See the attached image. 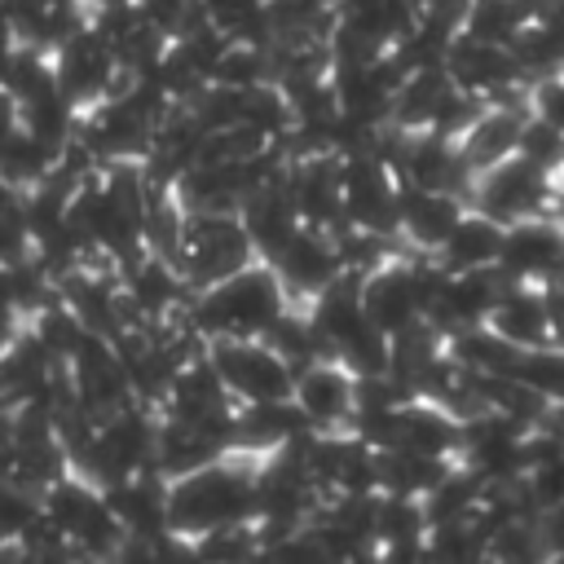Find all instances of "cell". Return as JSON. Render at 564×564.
<instances>
[{
  "label": "cell",
  "instance_id": "f35d334b",
  "mask_svg": "<svg viewBox=\"0 0 564 564\" xmlns=\"http://www.w3.org/2000/svg\"><path fill=\"white\" fill-rule=\"evenodd\" d=\"M137 9H141L145 22H154L167 40H176V35H185V31H194V26L207 22L203 0H137Z\"/></svg>",
  "mask_w": 564,
  "mask_h": 564
},
{
  "label": "cell",
  "instance_id": "2e32d148",
  "mask_svg": "<svg viewBox=\"0 0 564 564\" xmlns=\"http://www.w3.org/2000/svg\"><path fill=\"white\" fill-rule=\"evenodd\" d=\"M291 397L304 410V419H308L313 432H339V427H352L357 375L339 357H317V361H308V366L295 370Z\"/></svg>",
  "mask_w": 564,
  "mask_h": 564
},
{
  "label": "cell",
  "instance_id": "52a82bcc",
  "mask_svg": "<svg viewBox=\"0 0 564 564\" xmlns=\"http://www.w3.org/2000/svg\"><path fill=\"white\" fill-rule=\"evenodd\" d=\"M53 75H57V88H62L79 110L97 106L101 97L119 93V88L132 79V75L119 66L110 40H106L93 22L79 26L70 40H62V44L53 48Z\"/></svg>",
  "mask_w": 564,
  "mask_h": 564
},
{
  "label": "cell",
  "instance_id": "83f0119b",
  "mask_svg": "<svg viewBox=\"0 0 564 564\" xmlns=\"http://www.w3.org/2000/svg\"><path fill=\"white\" fill-rule=\"evenodd\" d=\"M445 344H449V357H454L463 370H471V375H511V366H516V357H520V348H516L511 339H502L489 322L467 326V330L449 335Z\"/></svg>",
  "mask_w": 564,
  "mask_h": 564
},
{
  "label": "cell",
  "instance_id": "8d00e7d4",
  "mask_svg": "<svg viewBox=\"0 0 564 564\" xmlns=\"http://www.w3.org/2000/svg\"><path fill=\"white\" fill-rule=\"evenodd\" d=\"M516 154H524L533 167L560 176V172H564V128H555L551 119H542L538 110H529V115H524V128H520Z\"/></svg>",
  "mask_w": 564,
  "mask_h": 564
},
{
  "label": "cell",
  "instance_id": "30bf717a",
  "mask_svg": "<svg viewBox=\"0 0 564 564\" xmlns=\"http://www.w3.org/2000/svg\"><path fill=\"white\" fill-rule=\"evenodd\" d=\"M445 70L458 88H467L485 101H529V84L516 66L511 44H489V40H476V35L458 31L454 44H449Z\"/></svg>",
  "mask_w": 564,
  "mask_h": 564
},
{
  "label": "cell",
  "instance_id": "74e56055",
  "mask_svg": "<svg viewBox=\"0 0 564 564\" xmlns=\"http://www.w3.org/2000/svg\"><path fill=\"white\" fill-rule=\"evenodd\" d=\"M189 546H194V560H247V555H260L256 520H242V524H220V529H207V533L189 538Z\"/></svg>",
  "mask_w": 564,
  "mask_h": 564
},
{
  "label": "cell",
  "instance_id": "3957f363",
  "mask_svg": "<svg viewBox=\"0 0 564 564\" xmlns=\"http://www.w3.org/2000/svg\"><path fill=\"white\" fill-rule=\"evenodd\" d=\"M256 260V242L238 212H185V234L176 247V269L194 291L238 273Z\"/></svg>",
  "mask_w": 564,
  "mask_h": 564
},
{
  "label": "cell",
  "instance_id": "7402d4cb",
  "mask_svg": "<svg viewBox=\"0 0 564 564\" xmlns=\"http://www.w3.org/2000/svg\"><path fill=\"white\" fill-rule=\"evenodd\" d=\"M463 212H467L463 194L423 189V185H405L401 181V238L414 251H436L449 238V229L458 225Z\"/></svg>",
  "mask_w": 564,
  "mask_h": 564
},
{
  "label": "cell",
  "instance_id": "6da1fadb",
  "mask_svg": "<svg viewBox=\"0 0 564 564\" xmlns=\"http://www.w3.org/2000/svg\"><path fill=\"white\" fill-rule=\"evenodd\" d=\"M256 520V454L229 449L207 467L167 480V524L181 538H198L220 524Z\"/></svg>",
  "mask_w": 564,
  "mask_h": 564
},
{
  "label": "cell",
  "instance_id": "7c38bea8",
  "mask_svg": "<svg viewBox=\"0 0 564 564\" xmlns=\"http://www.w3.org/2000/svg\"><path fill=\"white\" fill-rule=\"evenodd\" d=\"M498 269L511 282H560L564 278V220L555 212L546 216H529L502 229V251H498Z\"/></svg>",
  "mask_w": 564,
  "mask_h": 564
},
{
  "label": "cell",
  "instance_id": "4fadbf2b",
  "mask_svg": "<svg viewBox=\"0 0 564 564\" xmlns=\"http://www.w3.org/2000/svg\"><path fill=\"white\" fill-rule=\"evenodd\" d=\"M392 172L405 181V185H423V189H449V194H463L471 189L476 172L467 167L463 150L454 137L445 132H401L397 141V154H392Z\"/></svg>",
  "mask_w": 564,
  "mask_h": 564
},
{
  "label": "cell",
  "instance_id": "b9f144b4",
  "mask_svg": "<svg viewBox=\"0 0 564 564\" xmlns=\"http://www.w3.org/2000/svg\"><path fill=\"white\" fill-rule=\"evenodd\" d=\"M542 304H546L551 344H564V278L560 282H542Z\"/></svg>",
  "mask_w": 564,
  "mask_h": 564
},
{
  "label": "cell",
  "instance_id": "7a4b0ae2",
  "mask_svg": "<svg viewBox=\"0 0 564 564\" xmlns=\"http://www.w3.org/2000/svg\"><path fill=\"white\" fill-rule=\"evenodd\" d=\"M291 304L278 269L269 260H251L242 264L238 273L203 286L189 295L185 304V317L198 326V335L212 344V339H225V335H242V339H256L273 326V317Z\"/></svg>",
  "mask_w": 564,
  "mask_h": 564
},
{
  "label": "cell",
  "instance_id": "ab89813d",
  "mask_svg": "<svg viewBox=\"0 0 564 564\" xmlns=\"http://www.w3.org/2000/svg\"><path fill=\"white\" fill-rule=\"evenodd\" d=\"M524 489H529L538 516L551 511V507H560V502H564V454L533 463V467L524 471Z\"/></svg>",
  "mask_w": 564,
  "mask_h": 564
},
{
  "label": "cell",
  "instance_id": "9a60e30c",
  "mask_svg": "<svg viewBox=\"0 0 564 564\" xmlns=\"http://www.w3.org/2000/svg\"><path fill=\"white\" fill-rule=\"evenodd\" d=\"M66 370H70V383H75V401L93 414V419H106L115 414L119 405L137 401L132 397V383H128V370L115 352V344L106 335H84L79 348L66 357Z\"/></svg>",
  "mask_w": 564,
  "mask_h": 564
},
{
  "label": "cell",
  "instance_id": "4316f807",
  "mask_svg": "<svg viewBox=\"0 0 564 564\" xmlns=\"http://www.w3.org/2000/svg\"><path fill=\"white\" fill-rule=\"evenodd\" d=\"M57 150H48L35 132H26L22 123H13V128H4L0 132V185H9V189H31V185H40L53 167H57Z\"/></svg>",
  "mask_w": 564,
  "mask_h": 564
},
{
  "label": "cell",
  "instance_id": "8fae6325",
  "mask_svg": "<svg viewBox=\"0 0 564 564\" xmlns=\"http://www.w3.org/2000/svg\"><path fill=\"white\" fill-rule=\"evenodd\" d=\"M524 436L529 427H520L516 419L498 414V410H480L471 419H463V445H458V463L471 467L485 485H502V480H520L524 476Z\"/></svg>",
  "mask_w": 564,
  "mask_h": 564
},
{
  "label": "cell",
  "instance_id": "9c48e42d",
  "mask_svg": "<svg viewBox=\"0 0 564 564\" xmlns=\"http://www.w3.org/2000/svg\"><path fill=\"white\" fill-rule=\"evenodd\" d=\"M212 366L220 370L225 388L234 392V401H273V397H291L295 370L282 361V352H273L260 335L242 339V335H225L207 344Z\"/></svg>",
  "mask_w": 564,
  "mask_h": 564
},
{
  "label": "cell",
  "instance_id": "d590c367",
  "mask_svg": "<svg viewBox=\"0 0 564 564\" xmlns=\"http://www.w3.org/2000/svg\"><path fill=\"white\" fill-rule=\"evenodd\" d=\"M26 326H31V330L44 339V348H48L53 357H62V361H66V357L79 348V339L88 335V326H84L57 295H53L44 308H35V313L26 317Z\"/></svg>",
  "mask_w": 564,
  "mask_h": 564
},
{
  "label": "cell",
  "instance_id": "1f68e13d",
  "mask_svg": "<svg viewBox=\"0 0 564 564\" xmlns=\"http://www.w3.org/2000/svg\"><path fill=\"white\" fill-rule=\"evenodd\" d=\"M511 53H516V66L524 75V84L533 88L538 79H551V75H564V35L551 31L546 22H524L520 35L511 40Z\"/></svg>",
  "mask_w": 564,
  "mask_h": 564
},
{
  "label": "cell",
  "instance_id": "cb8c5ba5",
  "mask_svg": "<svg viewBox=\"0 0 564 564\" xmlns=\"http://www.w3.org/2000/svg\"><path fill=\"white\" fill-rule=\"evenodd\" d=\"M502 229H507V225H498L494 216H485V212L467 207V212L458 216V225L449 229V238H445L432 256H436V260H441V269H449V273L489 269V264H498Z\"/></svg>",
  "mask_w": 564,
  "mask_h": 564
},
{
  "label": "cell",
  "instance_id": "ac0fdd59",
  "mask_svg": "<svg viewBox=\"0 0 564 564\" xmlns=\"http://www.w3.org/2000/svg\"><path fill=\"white\" fill-rule=\"evenodd\" d=\"M106 502L119 516L128 538H159L167 533V476L159 467H141L115 485H106Z\"/></svg>",
  "mask_w": 564,
  "mask_h": 564
},
{
  "label": "cell",
  "instance_id": "e575fe53",
  "mask_svg": "<svg viewBox=\"0 0 564 564\" xmlns=\"http://www.w3.org/2000/svg\"><path fill=\"white\" fill-rule=\"evenodd\" d=\"M44 516V494L0 476V542H22Z\"/></svg>",
  "mask_w": 564,
  "mask_h": 564
},
{
  "label": "cell",
  "instance_id": "7bdbcfd3",
  "mask_svg": "<svg viewBox=\"0 0 564 564\" xmlns=\"http://www.w3.org/2000/svg\"><path fill=\"white\" fill-rule=\"evenodd\" d=\"M13 123H18V101H13V97L4 93V84H0V132L13 128Z\"/></svg>",
  "mask_w": 564,
  "mask_h": 564
},
{
  "label": "cell",
  "instance_id": "603a6c76",
  "mask_svg": "<svg viewBox=\"0 0 564 564\" xmlns=\"http://www.w3.org/2000/svg\"><path fill=\"white\" fill-rule=\"evenodd\" d=\"M458 445H463V419H454L441 401L414 397V401L401 405L392 449H414V454H432V458H458Z\"/></svg>",
  "mask_w": 564,
  "mask_h": 564
},
{
  "label": "cell",
  "instance_id": "44dd1931",
  "mask_svg": "<svg viewBox=\"0 0 564 564\" xmlns=\"http://www.w3.org/2000/svg\"><path fill=\"white\" fill-rule=\"evenodd\" d=\"M529 110H533L529 101H489V106L471 119V128L458 137V150H463L467 167H471V172H485V167L502 163L507 154H516L520 128H524V115H529Z\"/></svg>",
  "mask_w": 564,
  "mask_h": 564
},
{
  "label": "cell",
  "instance_id": "e0dca14e",
  "mask_svg": "<svg viewBox=\"0 0 564 564\" xmlns=\"http://www.w3.org/2000/svg\"><path fill=\"white\" fill-rule=\"evenodd\" d=\"M286 189L295 198V212L304 225L313 229H344V172H339V154L335 150H317V154H300L286 163Z\"/></svg>",
  "mask_w": 564,
  "mask_h": 564
},
{
  "label": "cell",
  "instance_id": "277c9868",
  "mask_svg": "<svg viewBox=\"0 0 564 564\" xmlns=\"http://www.w3.org/2000/svg\"><path fill=\"white\" fill-rule=\"evenodd\" d=\"M445 269L441 260L423 256V260H397L388 256L383 264H375L366 278H361V304H366V317L392 339L397 330L414 326L423 313H427V300L432 291L441 286Z\"/></svg>",
  "mask_w": 564,
  "mask_h": 564
},
{
  "label": "cell",
  "instance_id": "ee69618b",
  "mask_svg": "<svg viewBox=\"0 0 564 564\" xmlns=\"http://www.w3.org/2000/svg\"><path fill=\"white\" fill-rule=\"evenodd\" d=\"M560 189H564V172H560Z\"/></svg>",
  "mask_w": 564,
  "mask_h": 564
},
{
  "label": "cell",
  "instance_id": "8992f818",
  "mask_svg": "<svg viewBox=\"0 0 564 564\" xmlns=\"http://www.w3.org/2000/svg\"><path fill=\"white\" fill-rule=\"evenodd\" d=\"M560 203V176L533 167L524 154H507L502 163L476 172L467 189V207L494 216L498 225H516L529 216H546Z\"/></svg>",
  "mask_w": 564,
  "mask_h": 564
},
{
  "label": "cell",
  "instance_id": "f546056e",
  "mask_svg": "<svg viewBox=\"0 0 564 564\" xmlns=\"http://www.w3.org/2000/svg\"><path fill=\"white\" fill-rule=\"evenodd\" d=\"M480 498H485V480H480L471 467L454 463V467L423 494L427 524H441V520H467V516H476Z\"/></svg>",
  "mask_w": 564,
  "mask_h": 564
},
{
  "label": "cell",
  "instance_id": "836d02e7",
  "mask_svg": "<svg viewBox=\"0 0 564 564\" xmlns=\"http://www.w3.org/2000/svg\"><path fill=\"white\" fill-rule=\"evenodd\" d=\"M427 555L432 560H480L489 555V533L476 524V516L427 524Z\"/></svg>",
  "mask_w": 564,
  "mask_h": 564
},
{
  "label": "cell",
  "instance_id": "d6986e66",
  "mask_svg": "<svg viewBox=\"0 0 564 564\" xmlns=\"http://www.w3.org/2000/svg\"><path fill=\"white\" fill-rule=\"evenodd\" d=\"M313 432L304 410L295 405V397H273V401H242L234 414V449L247 454H273L282 445H291L295 436Z\"/></svg>",
  "mask_w": 564,
  "mask_h": 564
},
{
  "label": "cell",
  "instance_id": "4dcf8cb0",
  "mask_svg": "<svg viewBox=\"0 0 564 564\" xmlns=\"http://www.w3.org/2000/svg\"><path fill=\"white\" fill-rule=\"evenodd\" d=\"M533 13H538V0H471L458 31L489 40V44H511L520 26L533 22Z\"/></svg>",
  "mask_w": 564,
  "mask_h": 564
},
{
  "label": "cell",
  "instance_id": "ba28073f",
  "mask_svg": "<svg viewBox=\"0 0 564 564\" xmlns=\"http://www.w3.org/2000/svg\"><path fill=\"white\" fill-rule=\"evenodd\" d=\"M344 172V220L366 234L397 238L401 234V176L379 154L339 159Z\"/></svg>",
  "mask_w": 564,
  "mask_h": 564
},
{
  "label": "cell",
  "instance_id": "60d3db41",
  "mask_svg": "<svg viewBox=\"0 0 564 564\" xmlns=\"http://www.w3.org/2000/svg\"><path fill=\"white\" fill-rule=\"evenodd\" d=\"M529 106H533L542 119H551L555 128H564V75L538 79V84L529 88Z\"/></svg>",
  "mask_w": 564,
  "mask_h": 564
},
{
  "label": "cell",
  "instance_id": "5b68a950",
  "mask_svg": "<svg viewBox=\"0 0 564 564\" xmlns=\"http://www.w3.org/2000/svg\"><path fill=\"white\" fill-rule=\"evenodd\" d=\"M44 516L66 533L75 555H115L123 542V524L106 502V489L79 476L75 467L44 489Z\"/></svg>",
  "mask_w": 564,
  "mask_h": 564
},
{
  "label": "cell",
  "instance_id": "d4e9b609",
  "mask_svg": "<svg viewBox=\"0 0 564 564\" xmlns=\"http://www.w3.org/2000/svg\"><path fill=\"white\" fill-rule=\"evenodd\" d=\"M489 326H494L502 339H511L516 348L551 344L542 286H533V282H511V286H502V291H498V300H494Z\"/></svg>",
  "mask_w": 564,
  "mask_h": 564
},
{
  "label": "cell",
  "instance_id": "ffe728a7",
  "mask_svg": "<svg viewBox=\"0 0 564 564\" xmlns=\"http://www.w3.org/2000/svg\"><path fill=\"white\" fill-rule=\"evenodd\" d=\"M238 216H242V225H247V234H251L260 260H273V256L282 251V242L304 225L300 212H295V198H291V189H286V172L273 176V181H264L260 189H251V194L242 198Z\"/></svg>",
  "mask_w": 564,
  "mask_h": 564
},
{
  "label": "cell",
  "instance_id": "5bb4252c",
  "mask_svg": "<svg viewBox=\"0 0 564 564\" xmlns=\"http://www.w3.org/2000/svg\"><path fill=\"white\" fill-rule=\"evenodd\" d=\"M291 295V304H313L339 273H344V260H339V247H335V234L326 229H313V225H300L282 251L269 260Z\"/></svg>",
  "mask_w": 564,
  "mask_h": 564
},
{
  "label": "cell",
  "instance_id": "484cf974",
  "mask_svg": "<svg viewBox=\"0 0 564 564\" xmlns=\"http://www.w3.org/2000/svg\"><path fill=\"white\" fill-rule=\"evenodd\" d=\"M454 88L445 66H423V70H405L397 97H392V123L401 132H423L432 128V115L441 106V97Z\"/></svg>",
  "mask_w": 564,
  "mask_h": 564
},
{
  "label": "cell",
  "instance_id": "f1b7e54d",
  "mask_svg": "<svg viewBox=\"0 0 564 564\" xmlns=\"http://www.w3.org/2000/svg\"><path fill=\"white\" fill-rule=\"evenodd\" d=\"M454 463L458 458H432V454H414V449H379V489L423 498Z\"/></svg>",
  "mask_w": 564,
  "mask_h": 564
},
{
  "label": "cell",
  "instance_id": "d6a6232c",
  "mask_svg": "<svg viewBox=\"0 0 564 564\" xmlns=\"http://www.w3.org/2000/svg\"><path fill=\"white\" fill-rule=\"evenodd\" d=\"M511 379H520L524 388L542 392L551 405H564V344H538V348H520Z\"/></svg>",
  "mask_w": 564,
  "mask_h": 564
}]
</instances>
